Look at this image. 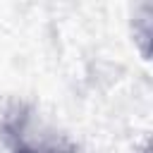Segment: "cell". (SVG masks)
<instances>
[{
	"label": "cell",
	"instance_id": "6da1fadb",
	"mask_svg": "<svg viewBox=\"0 0 153 153\" xmlns=\"http://www.w3.org/2000/svg\"><path fill=\"white\" fill-rule=\"evenodd\" d=\"M7 129L14 153H72V148H67L65 143H60L48 134L33 136V131L26 124V117H17Z\"/></svg>",
	"mask_w": 153,
	"mask_h": 153
}]
</instances>
